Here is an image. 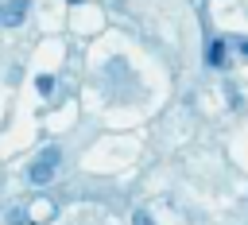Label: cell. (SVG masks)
<instances>
[{
	"label": "cell",
	"mask_w": 248,
	"mask_h": 225,
	"mask_svg": "<svg viewBox=\"0 0 248 225\" xmlns=\"http://www.w3.org/2000/svg\"><path fill=\"white\" fill-rule=\"evenodd\" d=\"M0 23H4V4H0Z\"/></svg>",
	"instance_id": "obj_8"
},
{
	"label": "cell",
	"mask_w": 248,
	"mask_h": 225,
	"mask_svg": "<svg viewBox=\"0 0 248 225\" xmlns=\"http://www.w3.org/2000/svg\"><path fill=\"white\" fill-rule=\"evenodd\" d=\"M58 163H62V151H58V147H46V151H39V159L27 167V182H31V186H46V182L54 178Z\"/></svg>",
	"instance_id": "obj_1"
},
{
	"label": "cell",
	"mask_w": 248,
	"mask_h": 225,
	"mask_svg": "<svg viewBox=\"0 0 248 225\" xmlns=\"http://www.w3.org/2000/svg\"><path fill=\"white\" fill-rule=\"evenodd\" d=\"M225 50H229V43H225V39H213L209 50H205V62H209V66H225V58H229Z\"/></svg>",
	"instance_id": "obj_3"
},
{
	"label": "cell",
	"mask_w": 248,
	"mask_h": 225,
	"mask_svg": "<svg viewBox=\"0 0 248 225\" xmlns=\"http://www.w3.org/2000/svg\"><path fill=\"white\" fill-rule=\"evenodd\" d=\"M70 4H81V0H70Z\"/></svg>",
	"instance_id": "obj_9"
},
{
	"label": "cell",
	"mask_w": 248,
	"mask_h": 225,
	"mask_svg": "<svg viewBox=\"0 0 248 225\" xmlns=\"http://www.w3.org/2000/svg\"><path fill=\"white\" fill-rule=\"evenodd\" d=\"M236 50H240V58H248V39H240V43H236Z\"/></svg>",
	"instance_id": "obj_7"
},
{
	"label": "cell",
	"mask_w": 248,
	"mask_h": 225,
	"mask_svg": "<svg viewBox=\"0 0 248 225\" xmlns=\"http://www.w3.org/2000/svg\"><path fill=\"white\" fill-rule=\"evenodd\" d=\"M23 16H27V0H12V4H4V27L23 23Z\"/></svg>",
	"instance_id": "obj_2"
},
{
	"label": "cell",
	"mask_w": 248,
	"mask_h": 225,
	"mask_svg": "<svg viewBox=\"0 0 248 225\" xmlns=\"http://www.w3.org/2000/svg\"><path fill=\"white\" fill-rule=\"evenodd\" d=\"M132 225H155V221H151L147 209H136V213H132Z\"/></svg>",
	"instance_id": "obj_5"
},
{
	"label": "cell",
	"mask_w": 248,
	"mask_h": 225,
	"mask_svg": "<svg viewBox=\"0 0 248 225\" xmlns=\"http://www.w3.org/2000/svg\"><path fill=\"white\" fill-rule=\"evenodd\" d=\"M8 221H12V225H27V213H23V209H12Z\"/></svg>",
	"instance_id": "obj_6"
},
{
	"label": "cell",
	"mask_w": 248,
	"mask_h": 225,
	"mask_svg": "<svg viewBox=\"0 0 248 225\" xmlns=\"http://www.w3.org/2000/svg\"><path fill=\"white\" fill-rule=\"evenodd\" d=\"M35 85H39V93H50V89H54V78H50V74H39Z\"/></svg>",
	"instance_id": "obj_4"
}]
</instances>
